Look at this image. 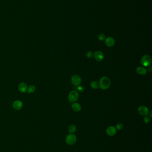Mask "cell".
<instances>
[{"instance_id":"9c48e42d","label":"cell","mask_w":152,"mask_h":152,"mask_svg":"<svg viewBox=\"0 0 152 152\" xmlns=\"http://www.w3.org/2000/svg\"><path fill=\"white\" fill-rule=\"evenodd\" d=\"M117 133V130L116 128L113 126H110L108 127L107 129L106 133L109 136H113L116 134Z\"/></svg>"},{"instance_id":"5bb4252c","label":"cell","mask_w":152,"mask_h":152,"mask_svg":"<svg viewBox=\"0 0 152 152\" xmlns=\"http://www.w3.org/2000/svg\"><path fill=\"white\" fill-rule=\"evenodd\" d=\"M91 87L93 89H97L99 87V83L96 81H93L91 83Z\"/></svg>"},{"instance_id":"5b68a950","label":"cell","mask_w":152,"mask_h":152,"mask_svg":"<svg viewBox=\"0 0 152 152\" xmlns=\"http://www.w3.org/2000/svg\"><path fill=\"white\" fill-rule=\"evenodd\" d=\"M139 114L143 116H146L149 114V109L145 106H140L138 108Z\"/></svg>"},{"instance_id":"277c9868","label":"cell","mask_w":152,"mask_h":152,"mask_svg":"<svg viewBox=\"0 0 152 152\" xmlns=\"http://www.w3.org/2000/svg\"><path fill=\"white\" fill-rule=\"evenodd\" d=\"M76 136L73 134L68 135L66 139V141L69 145H73L75 144L76 142Z\"/></svg>"},{"instance_id":"e0dca14e","label":"cell","mask_w":152,"mask_h":152,"mask_svg":"<svg viewBox=\"0 0 152 152\" xmlns=\"http://www.w3.org/2000/svg\"><path fill=\"white\" fill-rule=\"evenodd\" d=\"M76 89L78 92L80 93H82L84 90V89L83 86L81 85H78L77 87H76Z\"/></svg>"},{"instance_id":"7c38bea8","label":"cell","mask_w":152,"mask_h":152,"mask_svg":"<svg viewBox=\"0 0 152 152\" xmlns=\"http://www.w3.org/2000/svg\"><path fill=\"white\" fill-rule=\"evenodd\" d=\"M73 110L75 112H79L81 109V106L78 103H74L71 105Z\"/></svg>"},{"instance_id":"9a60e30c","label":"cell","mask_w":152,"mask_h":152,"mask_svg":"<svg viewBox=\"0 0 152 152\" xmlns=\"http://www.w3.org/2000/svg\"><path fill=\"white\" fill-rule=\"evenodd\" d=\"M68 130H69V133H75L76 130V126L75 125H71L69 127Z\"/></svg>"},{"instance_id":"ac0fdd59","label":"cell","mask_w":152,"mask_h":152,"mask_svg":"<svg viewBox=\"0 0 152 152\" xmlns=\"http://www.w3.org/2000/svg\"><path fill=\"white\" fill-rule=\"evenodd\" d=\"M123 125L122 123H119L117 124L116 126V129H117V130H121L123 129Z\"/></svg>"},{"instance_id":"ba28073f","label":"cell","mask_w":152,"mask_h":152,"mask_svg":"<svg viewBox=\"0 0 152 152\" xmlns=\"http://www.w3.org/2000/svg\"><path fill=\"white\" fill-rule=\"evenodd\" d=\"M105 44L109 47H113L115 44V40L111 37H108L105 39Z\"/></svg>"},{"instance_id":"2e32d148","label":"cell","mask_w":152,"mask_h":152,"mask_svg":"<svg viewBox=\"0 0 152 152\" xmlns=\"http://www.w3.org/2000/svg\"><path fill=\"white\" fill-rule=\"evenodd\" d=\"M35 86L34 85H30L28 88L27 91V92L28 94H31V93H33L34 92H35Z\"/></svg>"},{"instance_id":"ffe728a7","label":"cell","mask_w":152,"mask_h":152,"mask_svg":"<svg viewBox=\"0 0 152 152\" xmlns=\"http://www.w3.org/2000/svg\"><path fill=\"white\" fill-rule=\"evenodd\" d=\"M86 56H87V57H88V58H92L93 57L94 54L92 52L89 51V52H88V53H87Z\"/></svg>"},{"instance_id":"30bf717a","label":"cell","mask_w":152,"mask_h":152,"mask_svg":"<svg viewBox=\"0 0 152 152\" xmlns=\"http://www.w3.org/2000/svg\"><path fill=\"white\" fill-rule=\"evenodd\" d=\"M14 108L16 110H20L23 107V103L20 100L15 101L13 104Z\"/></svg>"},{"instance_id":"44dd1931","label":"cell","mask_w":152,"mask_h":152,"mask_svg":"<svg viewBox=\"0 0 152 152\" xmlns=\"http://www.w3.org/2000/svg\"><path fill=\"white\" fill-rule=\"evenodd\" d=\"M143 120L144 123H145V124H148V123H149L150 122L151 119H150V118L149 117L145 116V117L144 118Z\"/></svg>"},{"instance_id":"52a82bcc","label":"cell","mask_w":152,"mask_h":152,"mask_svg":"<svg viewBox=\"0 0 152 152\" xmlns=\"http://www.w3.org/2000/svg\"><path fill=\"white\" fill-rule=\"evenodd\" d=\"M94 56L95 57V58L97 62H101L104 58L103 53L100 51H96L94 53Z\"/></svg>"},{"instance_id":"8992f818","label":"cell","mask_w":152,"mask_h":152,"mask_svg":"<svg viewBox=\"0 0 152 152\" xmlns=\"http://www.w3.org/2000/svg\"><path fill=\"white\" fill-rule=\"evenodd\" d=\"M81 82V78L78 75H75L71 78V83L75 86H78Z\"/></svg>"},{"instance_id":"4fadbf2b","label":"cell","mask_w":152,"mask_h":152,"mask_svg":"<svg viewBox=\"0 0 152 152\" xmlns=\"http://www.w3.org/2000/svg\"><path fill=\"white\" fill-rule=\"evenodd\" d=\"M137 73L140 75H145L147 73V70L145 68L142 67H138L136 69Z\"/></svg>"},{"instance_id":"6da1fadb","label":"cell","mask_w":152,"mask_h":152,"mask_svg":"<svg viewBox=\"0 0 152 152\" xmlns=\"http://www.w3.org/2000/svg\"><path fill=\"white\" fill-rule=\"evenodd\" d=\"M111 85V81L109 78L106 76L102 77L99 80V87L103 90L108 89Z\"/></svg>"},{"instance_id":"7402d4cb","label":"cell","mask_w":152,"mask_h":152,"mask_svg":"<svg viewBox=\"0 0 152 152\" xmlns=\"http://www.w3.org/2000/svg\"><path fill=\"white\" fill-rule=\"evenodd\" d=\"M149 71L150 73H151V71H152V67H151V66H150V67H149Z\"/></svg>"},{"instance_id":"3957f363","label":"cell","mask_w":152,"mask_h":152,"mask_svg":"<svg viewBox=\"0 0 152 152\" xmlns=\"http://www.w3.org/2000/svg\"><path fill=\"white\" fill-rule=\"evenodd\" d=\"M79 95L77 91L75 90L72 91L69 94L68 99L71 102H74L78 99Z\"/></svg>"},{"instance_id":"d6986e66","label":"cell","mask_w":152,"mask_h":152,"mask_svg":"<svg viewBox=\"0 0 152 152\" xmlns=\"http://www.w3.org/2000/svg\"><path fill=\"white\" fill-rule=\"evenodd\" d=\"M98 39L100 41H104L105 39V36L104 34H100L98 36Z\"/></svg>"},{"instance_id":"8fae6325","label":"cell","mask_w":152,"mask_h":152,"mask_svg":"<svg viewBox=\"0 0 152 152\" xmlns=\"http://www.w3.org/2000/svg\"><path fill=\"white\" fill-rule=\"evenodd\" d=\"M27 85L25 83H21L20 84L18 85V89L20 92L22 93H26L27 92Z\"/></svg>"},{"instance_id":"7a4b0ae2","label":"cell","mask_w":152,"mask_h":152,"mask_svg":"<svg viewBox=\"0 0 152 152\" xmlns=\"http://www.w3.org/2000/svg\"><path fill=\"white\" fill-rule=\"evenodd\" d=\"M141 64L145 67H148L152 63V58L150 56L145 55L143 56L140 60Z\"/></svg>"},{"instance_id":"603a6c76","label":"cell","mask_w":152,"mask_h":152,"mask_svg":"<svg viewBox=\"0 0 152 152\" xmlns=\"http://www.w3.org/2000/svg\"><path fill=\"white\" fill-rule=\"evenodd\" d=\"M151 114H152V111H151L150 113V117H152V115H151Z\"/></svg>"}]
</instances>
